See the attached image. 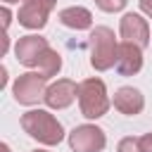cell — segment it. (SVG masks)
<instances>
[{
	"label": "cell",
	"instance_id": "cell-16",
	"mask_svg": "<svg viewBox=\"0 0 152 152\" xmlns=\"http://www.w3.org/2000/svg\"><path fill=\"white\" fill-rule=\"evenodd\" d=\"M140 150L142 152H152V133H145L140 138Z\"/></svg>",
	"mask_w": 152,
	"mask_h": 152
},
{
	"label": "cell",
	"instance_id": "cell-2",
	"mask_svg": "<svg viewBox=\"0 0 152 152\" xmlns=\"http://www.w3.org/2000/svg\"><path fill=\"white\" fill-rule=\"evenodd\" d=\"M119 43L109 26H95L90 31V64L97 71H107L116 62Z\"/></svg>",
	"mask_w": 152,
	"mask_h": 152
},
{
	"label": "cell",
	"instance_id": "cell-17",
	"mask_svg": "<svg viewBox=\"0 0 152 152\" xmlns=\"http://www.w3.org/2000/svg\"><path fill=\"white\" fill-rule=\"evenodd\" d=\"M140 10H142L147 17H152V0H140Z\"/></svg>",
	"mask_w": 152,
	"mask_h": 152
},
{
	"label": "cell",
	"instance_id": "cell-5",
	"mask_svg": "<svg viewBox=\"0 0 152 152\" xmlns=\"http://www.w3.org/2000/svg\"><path fill=\"white\" fill-rule=\"evenodd\" d=\"M104 145H107L104 131L97 128V126H93V124L76 126L69 133V147L74 152H102Z\"/></svg>",
	"mask_w": 152,
	"mask_h": 152
},
{
	"label": "cell",
	"instance_id": "cell-13",
	"mask_svg": "<svg viewBox=\"0 0 152 152\" xmlns=\"http://www.w3.org/2000/svg\"><path fill=\"white\" fill-rule=\"evenodd\" d=\"M38 74L40 76H45V78H50V76H55L59 69H62V57H59V52H55L52 48H48L45 50V55L40 57V62H38Z\"/></svg>",
	"mask_w": 152,
	"mask_h": 152
},
{
	"label": "cell",
	"instance_id": "cell-7",
	"mask_svg": "<svg viewBox=\"0 0 152 152\" xmlns=\"http://www.w3.org/2000/svg\"><path fill=\"white\" fill-rule=\"evenodd\" d=\"M119 33H121V38H124L126 43H133V45H138V48H145V45L150 43V26H147V21H145L140 14H135V12H128V14L121 17Z\"/></svg>",
	"mask_w": 152,
	"mask_h": 152
},
{
	"label": "cell",
	"instance_id": "cell-9",
	"mask_svg": "<svg viewBox=\"0 0 152 152\" xmlns=\"http://www.w3.org/2000/svg\"><path fill=\"white\" fill-rule=\"evenodd\" d=\"M76 97H78V86H76L71 78H59L57 83L48 86L43 100H45V104H48L50 109H64V107H69Z\"/></svg>",
	"mask_w": 152,
	"mask_h": 152
},
{
	"label": "cell",
	"instance_id": "cell-21",
	"mask_svg": "<svg viewBox=\"0 0 152 152\" xmlns=\"http://www.w3.org/2000/svg\"><path fill=\"white\" fill-rule=\"evenodd\" d=\"M36 152H48V150H36Z\"/></svg>",
	"mask_w": 152,
	"mask_h": 152
},
{
	"label": "cell",
	"instance_id": "cell-3",
	"mask_svg": "<svg viewBox=\"0 0 152 152\" xmlns=\"http://www.w3.org/2000/svg\"><path fill=\"white\" fill-rule=\"evenodd\" d=\"M78 107L86 119H100L109 109L107 88L100 78H86L78 83Z\"/></svg>",
	"mask_w": 152,
	"mask_h": 152
},
{
	"label": "cell",
	"instance_id": "cell-19",
	"mask_svg": "<svg viewBox=\"0 0 152 152\" xmlns=\"http://www.w3.org/2000/svg\"><path fill=\"white\" fill-rule=\"evenodd\" d=\"M0 152H10V147H7L5 142H2V145H0Z\"/></svg>",
	"mask_w": 152,
	"mask_h": 152
},
{
	"label": "cell",
	"instance_id": "cell-14",
	"mask_svg": "<svg viewBox=\"0 0 152 152\" xmlns=\"http://www.w3.org/2000/svg\"><path fill=\"white\" fill-rule=\"evenodd\" d=\"M116 152H142L140 150V138H121Z\"/></svg>",
	"mask_w": 152,
	"mask_h": 152
},
{
	"label": "cell",
	"instance_id": "cell-4",
	"mask_svg": "<svg viewBox=\"0 0 152 152\" xmlns=\"http://www.w3.org/2000/svg\"><path fill=\"white\" fill-rule=\"evenodd\" d=\"M45 76L36 74V71H28V74H21L14 86H12V93H14V100L19 104H36L38 100L45 97Z\"/></svg>",
	"mask_w": 152,
	"mask_h": 152
},
{
	"label": "cell",
	"instance_id": "cell-20",
	"mask_svg": "<svg viewBox=\"0 0 152 152\" xmlns=\"http://www.w3.org/2000/svg\"><path fill=\"white\" fill-rule=\"evenodd\" d=\"M2 2H19V0H2Z\"/></svg>",
	"mask_w": 152,
	"mask_h": 152
},
{
	"label": "cell",
	"instance_id": "cell-8",
	"mask_svg": "<svg viewBox=\"0 0 152 152\" xmlns=\"http://www.w3.org/2000/svg\"><path fill=\"white\" fill-rule=\"evenodd\" d=\"M50 45H48V40L43 38V36H21L19 40H17V45H14V55H17V59L24 64V66H38V62H40V57L45 55V50H48Z\"/></svg>",
	"mask_w": 152,
	"mask_h": 152
},
{
	"label": "cell",
	"instance_id": "cell-18",
	"mask_svg": "<svg viewBox=\"0 0 152 152\" xmlns=\"http://www.w3.org/2000/svg\"><path fill=\"white\" fill-rule=\"evenodd\" d=\"M0 14H2V24H5V28H7V26H10V10H7V7H2V10H0Z\"/></svg>",
	"mask_w": 152,
	"mask_h": 152
},
{
	"label": "cell",
	"instance_id": "cell-1",
	"mask_svg": "<svg viewBox=\"0 0 152 152\" xmlns=\"http://www.w3.org/2000/svg\"><path fill=\"white\" fill-rule=\"evenodd\" d=\"M21 128L43 145H57L64 138L62 124L45 109H31V112L21 114Z\"/></svg>",
	"mask_w": 152,
	"mask_h": 152
},
{
	"label": "cell",
	"instance_id": "cell-10",
	"mask_svg": "<svg viewBox=\"0 0 152 152\" xmlns=\"http://www.w3.org/2000/svg\"><path fill=\"white\" fill-rule=\"evenodd\" d=\"M114 66L121 76H135L142 69V48H138L133 43H126V40L119 43Z\"/></svg>",
	"mask_w": 152,
	"mask_h": 152
},
{
	"label": "cell",
	"instance_id": "cell-15",
	"mask_svg": "<svg viewBox=\"0 0 152 152\" xmlns=\"http://www.w3.org/2000/svg\"><path fill=\"white\" fill-rule=\"evenodd\" d=\"M126 2H128V0H95V5H97L102 12H119V10H124Z\"/></svg>",
	"mask_w": 152,
	"mask_h": 152
},
{
	"label": "cell",
	"instance_id": "cell-6",
	"mask_svg": "<svg viewBox=\"0 0 152 152\" xmlns=\"http://www.w3.org/2000/svg\"><path fill=\"white\" fill-rule=\"evenodd\" d=\"M57 0H24L19 7V24L26 28H43L48 24V14L52 12Z\"/></svg>",
	"mask_w": 152,
	"mask_h": 152
},
{
	"label": "cell",
	"instance_id": "cell-11",
	"mask_svg": "<svg viewBox=\"0 0 152 152\" xmlns=\"http://www.w3.org/2000/svg\"><path fill=\"white\" fill-rule=\"evenodd\" d=\"M114 107L126 114V116H133V114H140L142 107H145V97L138 88H131V86H124L114 93Z\"/></svg>",
	"mask_w": 152,
	"mask_h": 152
},
{
	"label": "cell",
	"instance_id": "cell-12",
	"mask_svg": "<svg viewBox=\"0 0 152 152\" xmlns=\"http://www.w3.org/2000/svg\"><path fill=\"white\" fill-rule=\"evenodd\" d=\"M59 21H62L66 28L83 31V28H90L93 14H90V10H86V7H64V10L59 12Z\"/></svg>",
	"mask_w": 152,
	"mask_h": 152
}]
</instances>
